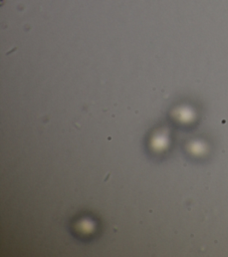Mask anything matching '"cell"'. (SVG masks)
I'll return each instance as SVG.
<instances>
[{
    "instance_id": "6da1fadb",
    "label": "cell",
    "mask_w": 228,
    "mask_h": 257,
    "mask_svg": "<svg viewBox=\"0 0 228 257\" xmlns=\"http://www.w3.org/2000/svg\"><path fill=\"white\" fill-rule=\"evenodd\" d=\"M1 1H3V0H1Z\"/></svg>"
}]
</instances>
